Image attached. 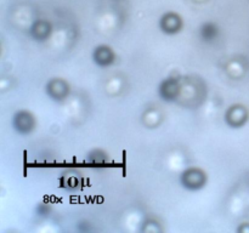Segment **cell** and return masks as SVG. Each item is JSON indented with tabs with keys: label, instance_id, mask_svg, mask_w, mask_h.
Returning <instances> with one entry per match:
<instances>
[{
	"label": "cell",
	"instance_id": "6da1fadb",
	"mask_svg": "<svg viewBox=\"0 0 249 233\" xmlns=\"http://www.w3.org/2000/svg\"><path fill=\"white\" fill-rule=\"evenodd\" d=\"M207 172L199 167H190L186 169L180 176L181 186L187 191H199L203 188L207 183Z\"/></svg>",
	"mask_w": 249,
	"mask_h": 233
},
{
	"label": "cell",
	"instance_id": "7a4b0ae2",
	"mask_svg": "<svg viewBox=\"0 0 249 233\" xmlns=\"http://www.w3.org/2000/svg\"><path fill=\"white\" fill-rule=\"evenodd\" d=\"M36 121L34 116L29 111H26V109L17 111L11 119L12 129L18 135L24 136L31 133L34 130V128H36Z\"/></svg>",
	"mask_w": 249,
	"mask_h": 233
},
{
	"label": "cell",
	"instance_id": "3957f363",
	"mask_svg": "<svg viewBox=\"0 0 249 233\" xmlns=\"http://www.w3.org/2000/svg\"><path fill=\"white\" fill-rule=\"evenodd\" d=\"M184 22L182 18L175 12H167L163 15L160 19V32L167 35H173L181 31Z\"/></svg>",
	"mask_w": 249,
	"mask_h": 233
},
{
	"label": "cell",
	"instance_id": "277c9868",
	"mask_svg": "<svg viewBox=\"0 0 249 233\" xmlns=\"http://www.w3.org/2000/svg\"><path fill=\"white\" fill-rule=\"evenodd\" d=\"M92 61L99 67H108L114 61V52L107 45H99L92 52Z\"/></svg>",
	"mask_w": 249,
	"mask_h": 233
},
{
	"label": "cell",
	"instance_id": "5b68a950",
	"mask_svg": "<svg viewBox=\"0 0 249 233\" xmlns=\"http://www.w3.org/2000/svg\"><path fill=\"white\" fill-rule=\"evenodd\" d=\"M220 35V29L214 22H206L199 28V36L204 43H213Z\"/></svg>",
	"mask_w": 249,
	"mask_h": 233
},
{
	"label": "cell",
	"instance_id": "8992f818",
	"mask_svg": "<svg viewBox=\"0 0 249 233\" xmlns=\"http://www.w3.org/2000/svg\"><path fill=\"white\" fill-rule=\"evenodd\" d=\"M117 1H121V0H117Z\"/></svg>",
	"mask_w": 249,
	"mask_h": 233
}]
</instances>
